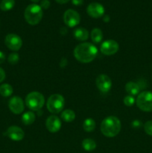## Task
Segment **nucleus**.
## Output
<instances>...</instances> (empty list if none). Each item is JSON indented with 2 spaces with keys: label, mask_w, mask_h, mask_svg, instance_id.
Returning <instances> with one entry per match:
<instances>
[{
  "label": "nucleus",
  "mask_w": 152,
  "mask_h": 153,
  "mask_svg": "<svg viewBox=\"0 0 152 153\" xmlns=\"http://www.w3.org/2000/svg\"><path fill=\"white\" fill-rule=\"evenodd\" d=\"M98 54L96 46L90 43H82L74 49V56L81 63H89L93 61Z\"/></svg>",
  "instance_id": "f257e3e1"
},
{
  "label": "nucleus",
  "mask_w": 152,
  "mask_h": 153,
  "mask_svg": "<svg viewBox=\"0 0 152 153\" xmlns=\"http://www.w3.org/2000/svg\"><path fill=\"white\" fill-rule=\"evenodd\" d=\"M121 130V122L116 117L110 116L103 120L101 124V133L107 137H114Z\"/></svg>",
  "instance_id": "f03ea898"
},
{
  "label": "nucleus",
  "mask_w": 152,
  "mask_h": 153,
  "mask_svg": "<svg viewBox=\"0 0 152 153\" xmlns=\"http://www.w3.org/2000/svg\"><path fill=\"white\" fill-rule=\"evenodd\" d=\"M24 16H25V20L28 24L31 25H35L41 21L42 17H43V10L38 4H29L25 8Z\"/></svg>",
  "instance_id": "7ed1b4c3"
},
{
  "label": "nucleus",
  "mask_w": 152,
  "mask_h": 153,
  "mask_svg": "<svg viewBox=\"0 0 152 153\" xmlns=\"http://www.w3.org/2000/svg\"><path fill=\"white\" fill-rule=\"evenodd\" d=\"M25 104L28 108L37 111L43 107L45 104V98L40 93L31 92L27 95L25 98Z\"/></svg>",
  "instance_id": "20e7f679"
},
{
  "label": "nucleus",
  "mask_w": 152,
  "mask_h": 153,
  "mask_svg": "<svg viewBox=\"0 0 152 153\" xmlns=\"http://www.w3.org/2000/svg\"><path fill=\"white\" fill-rule=\"evenodd\" d=\"M65 105V100L61 94H53L47 100L46 106L50 113L58 114L62 111Z\"/></svg>",
  "instance_id": "39448f33"
},
{
  "label": "nucleus",
  "mask_w": 152,
  "mask_h": 153,
  "mask_svg": "<svg viewBox=\"0 0 152 153\" xmlns=\"http://www.w3.org/2000/svg\"><path fill=\"white\" fill-rule=\"evenodd\" d=\"M137 105L140 110L145 112L152 111V92L143 91L137 97Z\"/></svg>",
  "instance_id": "423d86ee"
},
{
  "label": "nucleus",
  "mask_w": 152,
  "mask_h": 153,
  "mask_svg": "<svg viewBox=\"0 0 152 153\" xmlns=\"http://www.w3.org/2000/svg\"><path fill=\"white\" fill-rule=\"evenodd\" d=\"M4 43L9 49L12 51H18L22 46V40L19 36L16 34H7L4 39Z\"/></svg>",
  "instance_id": "0eeeda50"
},
{
  "label": "nucleus",
  "mask_w": 152,
  "mask_h": 153,
  "mask_svg": "<svg viewBox=\"0 0 152 153\" xmlns=\"http://www.w3.org/2000/svg\"><path fill=\"white\" fill-rule=\"evenodd\" d=\"M63 21L67 26L72 28L80 23V16L76 10L69 9L64 13Z\"/></svg>",
  "instance_id": "6e6552de"
},
{
  "label": "nucleus",
  "mask_w": 152,
  "mask_h": 153,
  "mask_svg": "<svg viewBox=\"0 0 152 153\" xmlns=\"http://www.w3.org/2000/svg\"><path fill=\"white\" fill-rule=\"evenodd\" d=\"M119 43L114 40H107L103 42L101 45V53L106 55H113L119 51Z\"/></svg>",
  "instance_id": "1a4fd4ad"
},
{
  "label": "nucleus",
  "mask_w": 152,
  "mask_h": 153,
  "mask_svg": "<svg viewBox=\"0 0 152 153\" xmlns=\"http://www.w3.org/2000/svg\"><path fill=\"white\" fill-rule=\"evenodd\" d=\"M96 86L102 93H107L112 87V81L107 75L101 74L96 79Z\"/></svg>",
  "instance_id": "9d476101"
},
{
  "label": "nucleus",
  "mask_w": 152,
  "mask_h": 153,
  "mask_svg": "<svg viewBox=\"0 0 152 153\" xmlns=\"http://www.w3.org/2000/svg\"><path fill=\"white\" fill-rule=\"evenodd\" d=\"M9 109L14 114H19L24 111V103L22 99L19 97H13L8 102Z\"/></svg>",
  "instance_id": "9b49d317"
},
{
  "label": "nucleus",
  "mask_w": 152,
  "mask_h": 153,
  "mask_svg": "<svg viewBox=\"0 0 152 153\" xmlns=\"http://www.w3.org/2000/svg\"><path fill=\"white\" fill-rule=\"evenodd\" d=\"M4 134L7 135L9 138L11 139L12 140H14V141L22 140L25 136L23 130L19 127L16 126H12L9 127Z\"/></svg>",
  "instance_id": "f8f14e48"
},
{
  "label": "nucleus",
  "mask_w": 152,
  "mask_h": 153,
  "mask_svg": "<svg viewBox=\"0 0 152 153\" xmlns=\"http://www.w3.org/2000/svg\"><path fill=\"white\" fill-rule=\"evenodd\" d=\"M86 12L92 18H99L104 13V8L102 4L98 2L90 3L87 6Z\"/></svg>",
  "instance_id": "ddd939ff"
},
{
  "label": "nucleus",
  "mask_w": 152,
  "mask_h": 153,
  "mask_svg": "<svg viewBox=\"0 0 152 153\" xmlns=\"http://www.w3.org/2000/svg\"><path fill=\"white\" fill-rule=\"evenodd\" d=\"M46 127L49 132H58L61 127V121L59 118L55 115L49 117L46 121Z\"/></svg>",
  "instance_id": "4468645a"
},
{
  "label": "nucleus",
  "mask_w": 152,
  "mask_h": 153,
  "mask_svg": "<svg viewBox=\"0 0 152 153\" xmlns=\"http://www.w3.org/2000/svg\"><path fill=\"white\" fill-rule=\"evenodd\" d=\"M74 37L80 41H85L89 37V31L84 28H76L74 31Z\"/></svg>",
  "instance_id": "2eb2a0df"
},
{
  "label": "nucleus",
  "mask_w": 152,
  "mask_h": 153,
  "mask_svg": "<svg viewBox=\"0 0 152 153\" xmlns=\"http://www.w3.org/2000/svg\"><path fill=\"white\" fill-rule=\"evenodd\" d=\"M125 90L129 95L134 97V96L138 95L140 91V87L139 86L138 84L135 82H129L125 85Z\"/></svg>",
  "instance_id": "dca6fc26"
},
{
  "label": "nucleus",
  "mask_w": 152,
  "mask_h": 153,
  "mask_svg": "<svg viewBox=\"0 0 152 153\" xmlns=\"http://www.w3.org/2000/svg\"><path fill=\"white\" fill-rule=\"evenodd\" d=\"M35 114L31 111H27L24 113L22 116V122L25 126L31 125L35 120Z\"/></svg>",
  "instance_id": "f3484780"
},
{
  "label": "nucleus",
  "mask_w": 152,
  "mask_h": 153,
  "mask_svg": "<svg viewBox=\"0 0 152 153\" xmlns=\"http://www.w3.org/2000/svg\"><path fill=\"white\" fill-rule=\"evenodd\" d=\"M91 38L93 43H99L103 39L102 31L98 28H93L91 32Z\"/></svg>",
  "instance_id": "a211bd4d"
},
{
  "label": "nucleus",
  "mask_w": 152,
  "mask_h": 153,
  "mask_svg": "<svg viewBox=\"0 0 152 153\" xmlns=\"http://www.w3.org/2000/svg\"><path fill=\"white\" fill-rule=\"evenodd\" d=\"M61 118L65 122H72L75 119V113L72 110L66 109V110H64L62 112V114H61Z\"/></svg>",
  "instance_id": "6ab92c4d"
},
{
  "label": "nucleus",
  "mask_w": 152,
  "mask_h": 153,
  "mask_svg": "<svg viewBox=\"0 0 152 153\" xmlns=\"http://www.w3.org/2000/svg\"><path fill=\"white\" fill-rule=\"evenodd\" d=\"M82 147L87 152L93 151L96 148V143L93 140L90 138H86L82 141Z\"/></svg>",
  "instance_id": "aec40b11"
},
{
  "label": "nucleus",
  "mask_w": 152,
  "mask_h": 153,
  "mask_svg": "<svg viewBox=\"0 0 152 153\" xmlns=\"http://www.w3.org/2000/svg\"><path fill=\"white\" fill-rule=\"evenodd\" d=\"M95 128V122L92 118H86L83 123V128L86 132H91Z\"/></svg>",
  "instance_id": "412c9836"
},
{
  "label": "nucleus",
  "mask_w": 152,
  "mask_h": 153,
  "mask_svg": "<svg viewBox=\"0 0 152 153\" xmlns=\"http://www.w3.org/2000/svg\"><path fill=\"white\" fill-rule=\"evenodd\" d=\"M13 94V88L9 84H2L0 86V95L4 97H8Z\"/></svg>",
  "instance_id": "4be33fe9"
},
{
  "label": "nucleus",
  "mask_w": 152,
  "mask_h": 153,
  "mask_svg": "<svg viewBox=\"0 0 152 153\" xmlns=\"http://www.w3.org/2000/svg\"><path fill=\"white\" fill-rule=\"evenodd\" d=\"M14 0H2L0 3V9L3 11L10 10L14 7Z\"/></svg>",
  "instance_id": "5701e85b"
},
{
  "label": "nucleus",
  "mask_w": 152,
  "mask_h": 153,
  "mask_svg": "<svg viewBox=\"0 0 152 153\" xmlns=\"http://www.w3.org/2000/svg\"><path fill=\"white\" fill-rule=\"evenodd\" d=\"M19 60V56L16 52H13V53L10 54L7 58V61L12 65H14V64H17L18 61Z\"/></svg>",
  "instance_id": "b1692460"
},
{
  "label": "nucleus",
  "mask_w": 152,
  "mask_h": 153,
  "mask_svg": "<svg viewBox=\"0 0 152 153\" xmlns=\"http://www.w3.org/2000/svg\"><path fill=\"white\" fill-rule=\"evenodd\" d=\"M123 102L124 104H125V105L128 106V107H131V106H132L134 104V102H135V99H134V97H133V96L128 95L124 98Z\"/></svg>",
  "instance_id": "393cba45"
},
{
  "label": "nucleus",
  "mask_w": 152,
  "mask_h": 153,
  "mask_svg": "<svg viewBox=\"0 0 152 153\" xmlns=\"http://www.w3.org/2000/svg\"><path fill=\"white\" fill-rule=\"evenodd\" d=\"M144 130L148 135L152 136V120L147 121L144 125Z\"/></svg>",
  "instance_id": "a878e982"
},
{
  "label": "nucleus",
  "mask_w": 152,
  "mask_h": 153,
  "mask_svg": "<svg viewBox=\"0 0 152 153\" xmlns=\"http://www.w3.org/2000/svg\"><path fill=\"white\" fill-rule=\"evenodd\" d=\"M50 6V1L49 0H43L40 4V7L43 9H48Z\"/></svg>",
  "instance_id": "bb28decb"
},
{
  "label": "nucleus",
  "mask_w": 152,
  "mask_h": 153,
  "mask_svg": "<svg viewBox=\"0 0 152 153\" xmlns=\"http://www.w3.org/2000/svg\"><path fill=\"white\" fill-rule=\"evenodd\" d=\"M5 72H4V70H3L2 68H1L0 67V83L1 82H2L4 80V79H5Z\"/></svg>",
  "instance_id": "cd10ccee"
},
{
  "label": "nucleus",
  "mask_w": 152,
  "mask_h": 153,
  "mask_svg": "<svg viewBox=\"0 0 152 153\" xmlns=\"http://www.w3.org/2000/svg\"><path fill=\"white\" fill-rule=\"evenodd\" d=\"M72 1L73 4L79 6V5H80V4H83V0H72Z\"/></svg>",
  "instance_id": "c85d7f7f"
},
{
  "label": "nucleus",
  "mask_w": 152,
  "mask_h": 153,
  "mask_svg": "<svg viewBox=\"0 0 152 153\" xmlns=\"http://www.w3.org/2000/svg\"><path fill=\"white\" fill-rule=\"evenodd\" d=\"M4 61H5V55L4 54V52L0 51V64H2Z\"/></svg>",
  "instance_id": "c756f323"
},
{
  "label": "nucleus",
  "mask_w": 152,
  "mask_h": 153,
  "mask_svg": "<svg viewBox=\"0 0 152 153\" xmlns=\"http://www.w3.org/2000/svg\"><path fill=\"white\" fill-rule=\"evenodd\" d=\"M55 1L58 3H59V4H65V3L68 2L69 0H55Z\"/></svg>",
  "instance_id": "7c9ffc66"
},
{
  "label": "nucleus",
  "mask_w": 152,
  "mask_h": 153,
  "mask_svg": "<svg viewBox=\"0 0 152 153\" xmlns=\"http://www.w3.org/2000/svg\"><path fill=\"white\" fill-rule=\"evenodd\" d=\"M104 21L106 22H108L110 21V16L108 15H106V16H104Z\"/></svg>",
  "instance_id": "2f4dec72"
},
{
  "label": "nucleus",
  "mask_w": 152,
  "mask_h": 153,
  "mask_svg": "<svg viewBox=\"0 0 152 153\" xmlns=\"http://www.w3.org/2000/svg\"><path fill=\"white\" fill-rule=\"evenodd\" d=\"M31 1H33V2H38V1H40V0H31Z\"/></svg>",
  "instance_id": "473e14b6"
}]
</instances>
